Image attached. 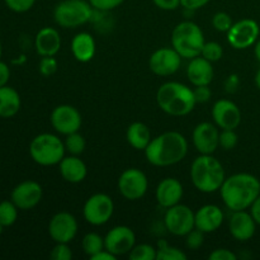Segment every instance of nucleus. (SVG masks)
<instances>
[{
  "mask_svg": "<svg viewBox=\"0 0 260 260\" xmlns=\"http://www.w3.org/2000/svg\"><path fill=\"white\" fill-rule=\"evenodd\" d=\"M208 3H210V0H180V7L184 8L185 10L194 12V10L206 7Z\"/></svg>",
  "mask_w": 260,
  "mask_h": 260,
  "instance_id": "obj_43",
  "label": "nucleus"
},
{
  "mask_svg": "<svg viewBox=\"0 0 260 260\" xmlns=\"http://www.w3.org/2000/svg\"><path fill=\"white\" fill-rule=\"evenodd\" d=\"M223 55V48L222 46L218 42H206L203 46V50L201 56L206 60H208L210 62H216V61H220L222 58Z\"/></svg>",
  "mask_w": 260,
  "mask_h": 260,
  "instance_id": "obj_33",
  "label": "nucleus"
},
{
  "mask_svg": "<svg viewBox=\"0 0 260 260\" xmlns=\"http://www.w3.org/2000/svg\"><path fill=\"white\" fill-rule=\"evenodd\" d=\"M4 229H5V226L3 225L2 222H0V235H2V234H3V231H4Z\"/></svg>",
  "mask_w": 260,
  "mask_h": 260,
  "instance_id": "obj_52",
  "label": "nucleus"
},
{
  "mask_svg": "<svg viewBox=\"0 0 260 260\" xmlns=\"http://www.w3.org/2000/svg\"><path fill=\"white\" fill-rule=\"evenodd\" d=\"M118 190L128 201L141 200L149 189L146 174L137 168L126 169L118 178Z\"/></svg>",
  "mask_w": 260,
  "mask_h": 260,
  "instance_id": "obj_10",
  "label": "nucleus"
},
{
  "mask_svg": "<svg viewBox=\"0 0 260 260\" xmlns=\"http://www.w3.org/2000/svg\"><path fill=\"white\" fill-rule=\"evenodd\" d=\"M113 212V200L106 193H95L90 196L83 207L84 218L93 226H102L108 222Z\"/></svg>",
  "mask_w": 260,
  "mask_h": 260,
  "instance_id": "obj_8",
  "label": "nucleus"
},
{
  "mask_svg": "<svg viewBox=\"0 0 260 260\" xmlns=\"http://www.w3.org/2000/svg\"><path fill=\"white\" fill-rule=\"evenodd\" d=\"M48 234L55 243L69 244L78 234V221L70 212H57L48 223Z\"/></svg>",
  "mask_w": 260,
  "mask_h": 260,
  "instance_id": "obj_15",
  "label": "nucleus"
},
{
  "mask_svg": "<svg viewBox=\"0 0 260 260\" xmlns=\"http://www.w3.org/2000/svg\"><path fill=\"white\" fill-rule=\"evenodd\" d=\"M222 210L216 205H205L194 212L196 229L205 234L215 233L223 223Z\"/></svg>",
  "mask_w": 260,
  "mask_h": 260,
  "instance_id": "obj_20",
  "label": "nucleus"
},
{
  "mask_svg": "<svg viewBox=\"0 0 260 260\" xmlns=\"http://www.w3.org/2000/svg\"><path fill=\"white\" fill-rule=\"evenodd\" d=\"M25 61V56H19V58H18V60H14L13 61V62L14 63H22V62H24Z\"/></svg>",
  "mask_w": 260,
  "mask_h": 260,
  "instance_id": "obj_51",
  "label": "nucleus"
},
{
  "mask_svg": "<svg viewBox=\"0 0 260 260\" xmlns=\"http://www.w3.org/2000/svg\"><path fill=\"white\" fill-rule=\"evenodd\" d=\"M212 118L218 128L235 129L241 122L240 108L233 101L220 99L212 107Z\"/></svg>",
  "mask_w": 260,
  "mask_h": 260,
  "instance_id": "obj_18",
  "label": "nucleus"
},
{
  "mask_svg": "<svg viewBox=\"0 0 260 260\" xmlns=\"http://www.w3.org/2000/svg\"><path fill=\"white\" fill-rule=\"evenodd\" d=\"M156 102L162 112L173 117L187 116L197 104L193 89L178 81L162 84L156 91Z\"/></svg>",
  "mask_w": 260,
  "mask_h": 260,
  "instance_id": "obj_3",
  "label": "nucleus"
},
{
  "mask_svg": "<svg viewBox=\"0 0 260 260\" xmlns=\"http://www.w3.org/2000/svg\"><path fill=\"white\" fill-rule=\"evenodd\" d=\"M187 254L175 246H170L165 240H160L156 248V260H187Z\"/></svg>",
  "mask_w": 260,
  "mask_h": 260,
  "instance_id": "obj_29",
  "label": "nucleus"
},
{
  "mask_svg": "<svg viewBox=\"0 0 260 260\" xmlns=\"http://www.w3.org/2000/svg\"><path fill=\"white\" fill-rule=\"evenodd\" d=\"M90 259L91 260H116L117 256L113 255V254L109 253L108 250H106V249H104V250L99 251L98 254H95L94 256H91Z\"/></svg>",
  "mask_w": 260,
  "mask_h": 260,
  "instance_id": "obj_48",
  "label": "nucleus"
},
{
  "mask_svg": "<svg viewBox=\"0 0 260 260\" xmlns=\"http://www.w3.org/2000/svg\"><path fill=\"white\" fill-rule=\"evenodd\" d=\"M58 63L55 56H45L41 58L40 65H38V70H40L41 75L43 76H51L57 71Z\"/></svg>",
  "mask_w": 260,
  "mask_h": 260,
  "instance_id": "obj_37",
  "label": "nucleus"
},
{
  "mask_svg": "<svg viewBox=\"0 0 260 260\" xmlns=\"http://www.w3.org/2000/svg\"><path fill=\"white\" fill-rule=\"evenodd\" d=\"M50 256L52 260H70L73 258V251H71L69 244L56 243Z\"/></svg>",
  "mask_w": 260,
  "mask_h": 260,
  "instance_id": "obj_38",
  "label": "nucleus"
},
{
  "mask_svg": "<svg viewBox=\"0 0 260 260\" xmlns=\"http://www.w3.org/2000/svg\"><path fill=\"white\" fill-rule=\"evenodd\" d=\"M65 144L53 134H40L30 141L29 155L33 161L42 167L58 165L65 156Z\"/></svg>",
  "mask_w": 260,
  "mask_h": 260,
  "instance_id": "obj_6",
  "label": "nucleus"
},
{
  "mask_svg": "<svg viewBox=\"0 0 260 260\" xmlns=\"http://www.w3.org/2000/svg\"><path fill=\"white\" fill-rule=\"evenodd\" d=\"M93 13L88 0H61L53 9V19L62 28H76L90 22Z\"/></svg>",
  "mask_w": 260,
  "mask_h": 260,
  "instance_id": "obj_7",
  "label": "nucleus"
},
{
  "mask_svg": "<svg viewBox=\"0 0 260 260\" xmlns=\"http://www.w3.org/2000/svg\"><path fill=\"white\" fill-rule=\"evenodd\" d=\"M22 101L20 95L12 86H2L0 88V117L2 118H12L19 112Z\"/></svg>",
  "mask_w": 260,
  "mask_h": 260,
  "instance_id": "obj_26",
  "label": "nucleus"
},
{
  "mask_svg": "<svg viewBox=\"0 0 260 260\" xmlns=\"http://www.w3.org/2000/svg\"><path fill=\"white\" fill-rule=\"evenodd\" d=\"M193 93H194V98L196 102L198 103H207L208 101L212 96V91H211L210 86L208 85H201V86H196L193 89Z\"/></svg>",
  "mask_w": 260,
  "mask_h": 260,
  "instance_id": "obj_41",
  "label": "nucleus"
},
{
  "mask_svg": "<svg viewBox=\"0 0 260 260\" xmlns=\"http://www.w3.org/2000/svg\"><path fill=\"white\" fill-rule=\"evenodd\" d=\"M238 140L239 137L236 135L235 129H222L220 132L218 144L223 150H233L238 145Z\"/></svg>",
  "mask_w": 260,
  "mask_h": 260,
  "instance_id": "obj_35",
  "label": "nucleus"
},
{
  "mask_svg": "<svg viewBox=\"0 0 260 260\" xmlns=\"http://www.w3.org/2000/svg\"><path fill=\"white\" fill-rule=\"evenodd\" d=\"M128 256L131 260H156V248L149 244L135 245Z\"/></svg>",
  "mask_w": 260,
  "mask_h": 260,
  "instance_id": "obj_32",
  "label": "nucleus"
},
{
  "mask_svg": "<svg viewBox=\"0 0 260 260\" xmlns=\"http://www.w3.org/2000/svg\"><path fill=\"white\" fill-rule=\"evenodd\" d=\"M50 119L55 131L63 136L78 132L83 123L80 112L70 104H61L53 108Z\"/></svg>",
  "mask_w": 260,
  "mask_h": 260,
  "instance_id": "obj_11",
  "label": "nucleus"
},
{
  "mask_svg": "<svg viewBox=\"0 0 260 260\" xmlns=\"http://www.w3.org/2000/svg\"><path fill=\"white\" fill-rule=\"evenodd\" d=\"M71 52L79 62H89L94 57L96 51L95 41L88 32H80L71 40Z\"/></svg>",
  "mask_w": 260,
  "mask_h": 260,
  "instance_id": "obj_25",
  "label": "nucleus"
},
{
  "mask_svg": "<svg viewBox=\"0 0 260 260\" xmlns=\"http://www.w3.org/2000/svg\"><path fill=\"white\" fill-rule=\"evenodd\" d=\"M239 85H240V79H239V76L236 74H231L225 81V90L230 94L235 93L238 90Z\"/></svg>",
  "mask_w": 260,
  "mask_h": 260,
  "instance_id": "obj_45",
  "label": "nucleus"
},
{
  "mask_svg": "<svg viewBox=\"0 0 260 260\" xmlns=\"http://www.w3.org/2000/svg\"><path fill=\"white\" fill-rule=\"evenodd\" d=\"M81 248H83L84 253L89 258H91L99 251L104 250V238H102L96 233H88L81 240Z\"/></svg>",
  "mask_w": 260,
  "mask_h": 260,
  "instance_id": "obj_28",
  "label": "nucleus"
},
{
  "mask_svg": "<svg viewBox=\"0 0 260 260\" xmlns=\"http://www.w3.org/2000/svg\"><path fill=\"white\" fill-rule=\"evenodd\" d=\"M36 51L40 56H56L61 48L60 33L56 28L43 27L36 35L35 38Z\"/></svg>",
  "mask_w": 260,
  "mask_h": 260,
  "instance_id": "obj_23",
  "label": "nucleus"
},
{
  "mask_svg": "<svg viewBox=\"0 0 260 260\" xmlns=\"http://www.w3.org/2000/svg\"><path fill=\"white\" fill-rule=\"evenodd\" d=\"M255 85H256V88H258L260 90V68L255 74Z\"/></svg>",
  "mask_w": 260,
  "mask_h": 260,
  "instance_id": "obj_50",
  "label": "nucleus"
},
{
  "mask_svg": "<svg viewBox=\"0 0 260 260\" xmlns=\"http://www.w3.org/2000/svg\"><path fill=\"white\" fill-rule=\"evenodd\" d=\"M234 24L233 18L230 17V14H228L226 12H218L213 15L212 18V25L216 30L218 32H229V29L231 28V25Z\"/></svg>",
  "mask_w": 260,
  "mask_h": 260,
  "instance_id": "obj_34",
  "label": "nucleus"
},
{
  "mask_svg": "<svg viewBox=\"0 0 260 260\" xmlns=\"http://www.w3.org/2000/svg\"><path fill=\"white\" fill-rule=\"evenodd\" d=\"M135 245L136 235L128 226H114L104 238V249L116 256L128 254Z\"/></svg>",
  "mask_w": 260,
  "mask_h": 260,
  "instance_id": "obj_13",
  "label": "nucleus"
},
{
  "mask_svg": "<svg viewBox=\"0 0 260 260\" xmlns=\"http://www.w3.org/2000/svg\"><path fill=\"white\" fill-rule=\"evenodd\" d=\"M215 76L212 62L203 58L202 56L189 60L187 66V78L189 83L194 86L210 85Z\"/></svg>",
  "mask_w": 260,
  "mask_h": 260,
  "instance_id": "obj_22",
  "label": "nucleus"
},
{
  "mask_svg": "<svg viewBox=\"0 0 260 260\" xmlns=\"http://www.w3.org/2000/svg\"><path fill=\"white\" fill-rule=\"evenodd\" d=\"M63 144H65L66 151L70 155H76V156L83 154L86 147L85 139H84L83 135L79 134V131L68 135Z\"/></svg>",
  "mask_w": 260,
  "mask_h": 260,
  "instance_id": "obj_31",
  "label": "nucleus"
},
{
  "mask_svg": "<svg viewBox=\"0 0 260 260\" xmlns=\"http://www.w3.org/2000/svg\"><path fill=\"white\" fill-rule=\"evenodd\" d=\"M126 140L135 150L145 151L152 140L151 131L142 122H134L128 126L126 131Z\"/></svg>",
  "mask_w": 260,
  "mask_h": 260,
  "instance_id": "obj_27",
  "label": "nucleus"
},
{
  "mask_svg": "<svg viewBox=\"0 0 260 260\" xmlns=\"http://www.w3.org/2000/svg\"><path fill=\"white\" fill-rule=\"evenodd\" d=\"M42 196L43 189L40 183L35 180H24L15 185L10 194V200L19 210L28 211L35 208L41 202Z\"/></svg>",
  "mask_w": 260,
  "mask_h": 260,
  "instance_id": "obj_16",
  "label": "nucleus"
},
{
  "mask_svg": "<svg viewBox=\"0 0 260 260\" xmlns=\"http://www.w3.org/2000/svg\"><path fill=\"white\" fill-rule=\"evenodd\" d=\"M94 9L99 12H111V10L118 8L124 0H88Z\"/></svg>",
  "mask_w": 260,
  "mask_h": 260,
  "instance_id": "obj_40",
  "label": "nucleus"
},
{
  "mask_svg": "<svg viewBox=\"0 0 260 260\" xmlns=\"http://www.w3.org/2000/svg\"><path fill=\"white\" fill-rule=\"evenodd\" d=\"M226 179L225 169L220 160L212 155L196 157L190 165V180L196 189L202 193H215L220 190Z\"/></svg>",
  "mask_w": 260,
  "mask_h": 260,
  "instance_id": "obj_4",
  "label": "nucleus"
},
{
  "mask_svg": "<svg viewBox=\"0 0 260 260\" xmlns=\"http://www.w3.org/2000/svg\"><path fill=\"white\" fill-rule=\"evenodd\" d=\"M5 5L14 13H25L33 8L36 0H4Z\"/></svg>",
  "mask_w": 260,
  "mask_h": 260,
  "instance_id": "obj_39",
  "label": "nucleus"
},
{
  "mask_svg": "<svg viewBox=\"0 0 260 260\" xmlns=\"http://www.w3.org/2000/svg\"><path fill=\"white\" fill-rule=\"evenodd\" d=\"M182 65V56L173 47H161L152 52L149 58V68L155 75H174Z\"/></svg>",
  "mask_w": 260,
  "mask_h": 260,
  "instance_id": "obj_14",
  "label": "nucleus"
},
{
  "mask_svg": "<svg viewBox=\"0 0 260 260\" xmlns=\"http://www.w3.org/2000/svg\"><path fill=\"white\" fill-rule=\"evenodd\" d=\"M10 79V69L5 62L0 61V88L8 85Z\"/></svg>",
  "mask_w": 260,
  "mask_h": 260,
  "instance_id": "obj_46",
  "label": "nucleus"
},
{
  "mask_svg": "<svg viewBox=\"0 0 260 260\" xmlns=\"http://www.w3.org/2000/svg\"><path fill=\"white\" fill-rule=\"evenodd\" d=\"M208 259L210 260H236L238 256H236L235 253H233L229 249H216L215 251L208 255Z\"/></svg>",
  "mask_w": 260,
  "mask_h": 260,
  "instance_id": "obj_42",
  "label": "nucleus"
},
{
  "mask_svg": "<svg viewBox=\"0 0 260 260\" xmlns=\"http://www.w3.org/2000/svg\"><path fill=\"white\" fill-rule=\"evenodd\" d=\"M220 193L223 203L230 211L248 210L260 194V182L255 175L238 173L226 178Z\"/></svg>",
  "mask_w": 260,
  "mask_h": 260,
  "instance_id": "obj_2",
  "label": "nucleus"
},
{
  "mask_svg": "<svg viewBox=\"0 0 260 260\" xmlns=\"http://www.w3.org/2000/svg\"><path fill=\"white\" fill-rule=\"evenodd\" d=\"M218 139H220V131L217 126L211 122H201L193 129L192 141L200 154L212 155L220 147Z\"/></svg>",
  "mask_w": 260,
  "mask_h": 260,
  "instance_id": "obj_17",
  "label": "nucleus"
},
{
  "mask_svg": "<svg viewBox=\"0 0 260 260\" xmlns=\"http://www.w3.org/2000/svg\"><path fill=\"white\" fill-rule=\"evenodd\" d=\"M188 154V141L177 131H168L150 141L145 149L147 161L154 167H172L182 161Z\"/></svg>",
  "mask_w": 260,
  "mask_h": 260,
  "instance_id": "obj_1",
  "label": "nucleus"
},
{
  "mask_svg": "<svg viewBox=\"0 0 260 260\" xmlns=\"http://www.w3.org/2000/svg\"><path fill=\"white\" fill-rule=\"evenodd\" d=\"M152 2L161 10H175L180 7V0H152Z\"/></svg>",
  "mask_w": 260,
  "mask_h": 260,
  "instance_id": "obj_44",
  "label": "nucleus"
},
{
  "mask_svg": "<svg viewBox=\"0 0 260 260\" xmlns=\"http://www.w3.org/2000/svg\"><path fill=\"white\" fill-rule=\"evenodd\" d=\"M184 194L182 183L175 178H164L157 184L155 197L160 207L169 208L180 203V200Z\"/></svg>",
  "mask_w": 260,
  "mask_h": 260,
  "instance_id": "obj_21",
  "label": "nucleus"
},
{
  "mask_svg": "<svg viewBox=\"0 0 260 260\" xmlns=\"http://www.w3.org/2000/svg\"><path fill=\"white\" fill-rule=\"evenodd\" d=\"M260 33L259 24L253 19H241L234 23L228 32V41L236 50H245L255 45Z\"/></svg>",
  "mask_w": 260,
  "mask_h": 260,
  "instance_id": "obj_12",
  "label": "nucleus"
},
{
  "mask_svg": "<svg viewBox=\"0 0 260 260\" xmlns=\"http://www.w3.org/2000/svg\"><path fill=\"white\" fill-rule=\"evenodd\" d=\"M229 230L238 241H248L255 234L256 222L250 212H246L245 210L234 211L229 220Z\"/></svg>",
  "mask_w": 260,
  "mask_h": 260,
  "instance_id": "obj_19",
  "label": "nucleus"
},
{
  "mask_svg": "<svg viewBox=\"0 0 260 260\" xmlns=\"http://www.w3.org/2000/svg\"><path fill=\"white\" fill-rule=\"evenodd\" d=\"M254 53H255L256 60L260 62V40L255 42V46H254Z\"/></svg>",
  "mask_w": 260,
  "mask_h": 260,
  "instance_id": "obj_49",
  "label": "nucleus"
},
{
  "mask_svg": "<svg viewBox=\"0 0 260 260\" xmlns=\"http://www.w3.org/2000/svg\"><path fill=\"white\" fill-rule=\"evenodd\" d=\"M205 243V233H202L198 229H193L192 231L185 235V244L189 250H198Z\"/></svg>",
  "mask_w": 260,
  "mask_h": 260,
  "instance_id": "obj_36",
  "label": "nucleus"
},
{
  "mask_svg": "<svg viewBox=\"0 0 260 260\" xmlns=\"http://www.w3.org/2000/svg\"><path fill=\"white\" fill-rule=\"evenodd\" d=\"M2 53H3V47H2V40H0V57H2Z\"/></svg>",
  "mask_w": 260,
  "mask_h": 260,
  "instance_id": "obj_53",
  "label": "nucleus"
},
{
  "mask_svg": "<svg viewBox=\"0 0 260 260\" xmlns=\"http://www.w3.org/2000/svg\"><path fill=\"white\" fill-rule=\"evenodd\" d=\"M250 213L253 216V218L255 220L256 225H260V194L258 196L255 201L253 202V205L250 206Z\"/></svg>",
  "mask_w": 260,
  "mask_h": 260,
  "instance_id": "obj_47",
  "label": "nucleus"
},
{
  "mask_svg": "<svg viewBox=\"0 0 260 260\" xmlns=\"http://www.w3.org/2000/svg\"><path fill=\"white\" fill-rule=\"evenodd\" d=\"M18 210L19 208L13 203L12 200L0 202V222L5 228L14 225L18 218Z\"/></svg>",
  "mask_w": 260,
  "mask_h": 260,
  "instance_id": "obj_30",
  "label": "nucleus"
},
{
  "mask_svg": "<svg viewBox=\"0 0 260 260\" xmlns=\"http://www.w3.org/2000/svg\"><path fill=\"white\" fill-rule=\"evenodd\" d=\"M165 229L174 236H185L196 228L194 212L185 205L173 206L167 208L164 215Z\"/></svg>",
  "mask_w": 260,
  "mask_h": 260,
  "instance_id": "obj_9",
  "label": "nucleus"
},
{
  "mask_svg": "<svg viewBox=\"0 0 260 260\" xmlns=\"http://www.w3.org/2000/svg\"><path fill=\"white\" fill-rule=\"evenodd\" d=\"M58 170H60L62 179L71 184L81 183L88 174V168H86L85 162L76 155L63 156V159L58 164Z\"/></svg>",
  "mask_w": 260,
  "mask_h": 260,
  "instance_id": "obj_24",
  "label": "nucleus"
},
{
  "mask_svg": "<svg viewBox=\"0 0 260 260\" xmlns=\"http://www.w3.org/2000/svg\"><path fill=\"white\" fill-rule=\"evenodd\" d=\"M205 35L197 23L192 20L180 22L172 32V46L182 58L192 60L201 56L205 46Z\"/></svg>",
  "mask_w": 260,
  "mask_h": 260,
  "instance_id": "obj_5",
  "label": "nucleus"
}]
</instances>
